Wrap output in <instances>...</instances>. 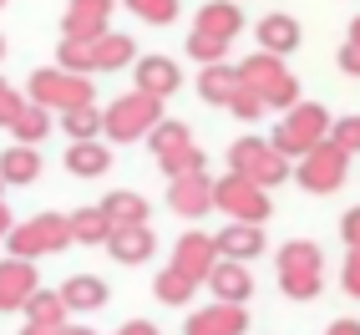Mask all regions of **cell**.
I'll list each match as a JSON object with an SVG mask.
<instances>
[{
	"label": "cell",
	"instance_id": "30bf717a",
	"mask_svg": "<svg viewBox=\"0 0 360 335\" xmlns=\"http://www.w3.org/2000/svg\"><path fill=\"white\" fill-rule=\"evenodd\" d=\"M233 168L244 178H259V183H274L279 178V158H269L259 142H238V148H233Z\"/></svg>",
	"mask_w": 360,
	"mask_h": 335
},
{
	"label": "cell",
	"instance_id": "d6a6232c",
	"mask_svg": "<svg viewBox=\"0 0 360 335\" xmlns=\"http://www.w3.org/2000/svg\"><path fill=\"white\" fill-rule=\"evenodd\" d=\"M340 142L345 148H360V122H340Z\"/></svg>",
	"mask_w": 360,
	"mask_h": 335
},
{
	"label": "cell",
	"instance_id": "d4e9b609",
	"mask_svg": "<svg viewBox=\"0 0 360 335\" xmlns=\"http://www.w3.org/2000/svg\"><path fill=\"white\" fill-rule=\"evenodd\" d=\"M304 183L309 188H330V183H340V153H320L315 163H309V173H304Z\"/></svg>",
	"mask_w": 360,
	"mask_h": 335
},
{
	"label": "cell",
	"instance_id": "3957f363",
	"mask_svg": "<svg viewBox=\"0 0 360 335\" xmlns=\"http://www.w3.org/2000/svg\"><path fill=\"white\" fill-rule=\"evenodd\" d=\"M71 244V224L61 219V213H41V219H31L26 229H15L11 234V254L15 259H36V254H51Z\"/></svg>",
	"mask_w": 360,
	"mask_h": 335
},
{
	"label": "cell",
	"instance_id": "44dd1931",
	"mask_svg": "<svg viewBox=\"0 0 360 335\" xmlns=\"http://www.w3.org/2000/svg\"><path fill=\"white\" fill-rule=\"evenodd\" d=\"M208 279H213V290H219L224 300H244V295H249V274L238 270V265H219V270H208Z\"/></svg>",
	"mask_w": 360,
	"mask_h": 335
},
{
	"label": "cell",
	"instance_id": "7c38bea8",
	"mask_svg": "<svg viewBox=\"0 0 360 335\" xmlns=\"http://www.w3.org/2000/svg\"><path fill=\"white\" fill-rule=\"evenodd\" d=\"M238 330H244L238 305H219V310H203V315L188 320V335H238Z\"/></svg>",
	"mask_w": 360,
	"mask_h": 335
},
{
	"label": "cell",
	"instance_id": "ab89813d",
	"mask_svg": "<svg viewBox=\"0 0 360 335\" xmlns=\"http://www.w3.org/2000/svg\"><path fill=\"white\" fill-rule=\"evenodd\" d=\"M0 56H6V41H0Z\"/></svg>",
	"mask_w": 360,
	"mask_h": 335
},
{
	"label": "cell",
	"instance_id": "2e32d148",
	"mask_svg": "<svg viewBox=\"0 0 360 335\" xmlns=\"http://www.w3.org/2000/svg\"><path fill=\"white\" fill-rule=\"evenodd\" d=\"M107 148L102 142H71V153H66V168L77 178H97V173H107Z\"/></svg>",
	"mask_w": 360,
	"mask_h": 335
},
{
	"label": "cell",
	"instance_id": "52a82bcc",
	"mask_svg": "<svg viewBox=\"0 0 360 335\" xmlns=\"http://www.w3.org/2000/svg\"><path fill=\"white\" fill-rule=\"evenodd\" d=\"M173 270L178 274H188V279H203L208 270H213V239H203V234H188L183 244H178V259H173Z\"/></svg>",
	"mask_w": 360,
	"mask_h": 335
},
{
	"label": "cell",
	"instance_id": "484cf974",
	"mask_svg": "<svg viewBox=\"0 0 360 335\" xmlns=\"http://www.w3.org/2000/svg\"><path fill=\"white\" fill-rule=\"evenodd\" d=\"M11 132H15V137L26 142V148H31V142H36V137L46 132V107H31V102H26V112H20L15 122H11Z\"/></svg>",
	"mask_w": 360,
	"mask_h": 335
},
{
	"label": "cell",
	"instance_id": "8fae6325",
	"mask_svg": "<svg viewBox=\"0 0 360 335\" xmlns=\"http://www.w3.org/2000/svg\"><path fill=\"white\" fill-rule=\"evenodd\" d=\"M61 305L66 310H97V305H107V284L97 274H77V279L61 284Z\"/></svg>",
	"mask_w": 360,
	"mask_h": 335
},
{
	"label": "cell",
	"instance_id": "f1b7e54d",
	"mask_svg": "<svg viewBox=\"0 0 360 335\" xmlns=\"http://www.w3.org/2000/svg\"><path fill=\"white\" fill-rule=\"evenodd\" d=\"M264 46H269V51L295 46V26H290V20H264Z\"/></svg>",
	"mask_w": 360,
	"mask_h": 335
},
{
	"label": "cell",
	"instance_id": "9c48e42d",
	"mask_svg": "<svg viewBox=\"0 0 360 335\" xmlns=\"http://www.w3.org/2000/svg\"><path fill=\"white\" fill-rule=\"evenodd\" d=\"M284 284H290L295 295L315 290V249H309V244H290V249H284Z\"/></svg>",
	"mask_w": 360,
	"mask_h": 335
},
{
	"label": "cell",
	"instance_id": "d6986e66",
	"mask_svg": "<svg viewBox=\"0 0 360 335\" xmlns=\"http://www.w3.org/2000/svg\"><path fill=\"white\" fill-rule=\"evenodd\" d=\"M31 315V325H61V315H66V305H61V295H51V290H36L26 305H20Z\"/></svg>",
	"mask_w": 360,
	"mask_h": 335
},
{
	"label": "cell",
	"instance_id": "5b68a950",
	"mask_svg": "<svg viewBox=\"0 0 360 335\" xmlns=\"http://www.w3.org/2000/svg\"><path fill=\"white\" fill-rule=\"evenodd\" d=\"M107 11H112V0H71L66 41H97V36H107Z\"/></svg>",
	"mask_w": 360,
	"mask_h": 335
},
{
	"label": "cell",
	"instance_id": "4fadbf2b",
	"mask_svg": "<svg viewBox=\"0 0 360 335\" xmlns=\"http://www.w3.org/2000/svg\"><path fill=\"white\" fill-rule=\"evenodd\" d=\"M208 203H213V183L203 173H188V178L173 183V208L178 213H203Z\"/></svg>",
	"mask_w": 360,
	"mask_h": 335
},
{
	"label": "cell",
	"instance_id": "603a6c76",
	"mask_svg": "<svg viewBox=\"0 0 360 335\" xmlns=\"http://www.w3.org/2000/svg\"><path fill=\"white\" fill-rule=\"evenodd\" d=\"M219 249L233 254V259H244V254L264 249V239H259V229H229V234H219Z\"/></svg>",
	"mask_w": 360,
	"mask_h": 335
},
{
	"label": "cell",
	"instance_id": "74e56055",
	"mask_svg": "<svg viewBox=\"0 0 360 335\" xmlns=\"http://www.w3.org/2000/svg\"><path fill=\"white\" fill-rule=\"evenodd\" d=\"M6 229H11V213H6V208H0V234H6Z\"/></svg>",
	"mask_w": 360,
	"mask_h": 335
},
{
	"label": "cell",
	"instance_id": "7a4b0ae2",
	"mask_svg": "<svg viewBox=\"0 0 360 335\" xmlns=\"http://www.w3.org/2000/svg\"><path fill=\"white\" fill-rule=\"evenodd\" d=\"M102 127H107L117 142H132V137H142V132H153V127H158V97L132 91V97H122V102L102 117Z\"/></svg>",
	"mask_w": 360,
	"mask_h": 335
},
{
	"label": "cell",
	"instance_id": "ba28073f",
	"mask_svg": "<svg viewBox=\"0 0 360 335\" xmlns=\"http://www.w3.org/2000/svg\"><path fill=\"white\" fill-rule=\"evenodd\" d=\"M107 244H112V259H122V265H142V259L153 254V234H148V224H132V229H112Z\"/></svg>",
	"mask_w": 360,
	"mask_h": 335
},
{
	"label": "cell",
	"instance_id": "ac0fdd59",
	"mask_svg": "<svg viewBox=\"0 0 360 335\" xmlns=\"http://www.w3.org/2000/svg\"><path fill=\"white\" fill-rule=\"evenodd\" d=\"M66 224H71V239H82V244H97V239L112 234V224H107L102 208H82V213H71Z\"/></svg>",
	"mask_w": 360,
	"mask_h": 335
},
{
	"label": "cell",
	"instance_id": "ffe728a7",
	"mask_svg": "<svg viewBox=\"0 0 360 335\" xmlns=\"http://www.w3.org/2000/svg\"><path fill=\"white\" fill-rule=\"evenodd\" d=\"M198 31H203V36H213V41H229V36L238 31L233 6H208V11L198 15Z\"/></svg>",
	"mask_w": 360,
	"mask_h": 335
},
{
	"label": "cell",
	"instance_id": "60d3db41",
	"mask_svg": "<svg viewBox=\"0 0 360 335\" xmlns=\"http://www.w3.org/2000/svg\"><path fill=\"white\" fill-rule=\"evenodd\" d=\"M0 91H6V82H0Z\"/></svg>",
	"mask_w": 360,
	"mask_h": 335
},
{
	"label": "cell",
	"instance_id": "e0dca14e",
	"mask_svg": "<svg viewBox=\"0 0 360 335\" xmlns=\"http://www.w3.org/2000/svg\"><path fill=\"white\" fill-rule=\"evenodd\" d=\"M102 213H107V224H112V229H132V224H148V203H142L137 194H112V198L102 203Z\"/></svg>",
	"mask_w": 360,
	"mask_h": 335
},
{
	"label": "cell",
	"instance_id": "d590c367",
	"mask_svg": "<svg viewBox=\"0 0 360 335\" xmlns=\"http://www.w3.org/2000/svg\"><path fill=\"white\" fill-rule=\"evenodd\" d=\"M345 66H350V71H360V46H350V56H345Z\"/></svg>",
	"mask_w": 360,
	"mask_h": 335
},
{
	"label": "cell",
	"instance_id": "e575fe53",
	"mask_svg": "<svg viewBox=\"0 0 360 335\" xmlns=\"http://www.w3.org/2000/svg\"><path fill=\"white\" fill-rule=\"evenodd\" d=\"M61 325H26V335H56Z\"/></svg>",
	"mask_w": 360,
	"mask_h": 335
},
{
	"label": "cell",
	"instance_id": "f35d334b",
	"mask_svg": "<svg viewBox=\"0 0 360 335\" xmlns=\"http://www.w3.org/2000/svg\"><path fill=\"white\" fill-rule=\"evenodd\" d=\"M56 335H86V330H56Z\"/></svg>",
	"mask_w": 360,
	"mask_h": 335
},
{
	"label": "cell",
	"instance_id": "7402d4cb",
	"mask_svg": "<svg viewBox=\"0 0 360 335\" xmlns=\"http://www.w3.org/2000/svg\"><path fill=\"white\" fill-rule=\"evenodd\" d=\"M244 87L233 77V71H224V66H213V71H203V97L208 102H233V91Z\"/></svg>",
	"mask_w": 360,
	"mask_h": 335
},
{
	"label": "cell",
	"instance_id": "277c9868",
	"mask_svg": "<svg viewBox=\"0 0 360 335\" xmlns=\"http://www.w3.org/2000/svg\"><path fill=\"white\" fill-rule=\"evenodd\" d=\"M213 198H219L229 213H238V219H249V224H259L264 213H269V203L259 198L254 178H244V173H233L229 183H219V188H213Z\"/></svg>",
	"mask_w": 360,
	"mask_h": 335
},
{
	"label": "cell",
	"instance_id": "4316f807",
	"mask_svg": "<svg viewBox=\"0 0 360 335\" xmlns=\"http://www.w3.org/2000/svg\"><path fill=\"white\" fill-rule=\"evenodd\" d=\"M188 290H193V279H188V274H178V270L158 274V300H167V305H183V300H188Z\"/></svg>",
	"mask_w": 360,
	"mask_h": 335
},
{
	"label": "cell",
	"instance_id": "8992f818",
	"mask_svg": "<svg viewBox=\"0 0 360 335\" xmlns=\"http://www.w3.org/2000/svg\"><path fill=\"white\" fill-rule=\"evenodd\" d=\"M31 295H36L31 259H6V265H0V310H20Z\"/></svg>",
	"mask_w": 360,
	"mask_h": 335
},
{
	"label": "cell",
	"instance_id": "5bb4252c",
	"mask_svg": "<svg viewBox=\"0 0 360 335\" xmlns=\"http://www.w3.org/2000/svg\"><path fill=\"white\" fill-rule=\"evenodd\" d=\"M178 87V66L162 61V56H148L137 66V91H148V97H162V91Z\"/></svg>",
	"mask_w": 360,
	"mask_h": 335
},
{
	"label": "cell",
	"instance_id": "f546056e",
	"mask_svg": "<svg viewBox=\"0 0 360 335\" xmlns=\"http://www.w3.org/2000/svg\"><path fill=\"white\" fill-rule=\"evenodd\" d=\"M127 6L137 15H148V20H173L178 15V0H127Z\"/></svg>",
	"mask_w": 360,
	"mask_h": 335
},
{
	"label": "cell",
	"instance_id": "6da1fadb",
	"mask_svg": "<svg viewBox=\"0 0 360 335\" xmlns=\"http://www.w3.org/2000/svg\"><path fill=\"white\" fill-rule=\"evenodd\" d=\"M91 102V87L71 71H36L31 77V107H56V112H71V107H86Z\"/></svg>",
	"mask_w": 360,
	"mask_h": 335
},
{
	"label": "cell",
	"instance_id": "836d02e7",
	"mask_svg": "<svg viewBox=\"0 0 360 335\" xmlns=\"http://www.w3.org/2000/svg\"><path fill=\"white\" fill-rule=\"evenodd\" d=\"M117 335H158L148 320H132V325H122V330H117Z\"/></svg>",
	"mask_w": 360,
	"mask_h": 335
},
{
	"label": "cell",
	"instance_id": "1f68e13d",
	"mask_svg": "<svg viewBox=\"0 0 360 335\" xmlns=\"http://www.w3.org/2000/svg\"><path fill=\"white\" fill-rule=\"evenodd\" d=\"M20 112H26V102H20V97H15V91L6 87V91H0V127H11V122H15V117H20Z\"/></svg>",
	"mask_w": 360,
	"mask_h": 335
},
{
	"label": "cell",
	"instance_id": "83f0119b",
	"mask_svg": "<svg viewBox=\"0 0 360 335\" xmlns=\"http://www.w3.org/2000/svg\"><path fill=\"white\" fill-rule=\"evenodd\" d=\"M153 148H158V158L173 153V148H188V127H178V122H158V127H153Z\"/></svg>",
	"mask_w": 360,
	"mask_h": 335
},
{
	"label": "cell",
	"instance_id": "8d00e7d4",
	"mask_svg": "<svg viewBox=\"0 0 360 335\" xmlns=\"http://www.w3.org/2000/svg\"><path fill=\"white\" fill-rule=\"evenodd\" d=\"M330 335H360V330L355 325H340V330H330Z\"/></svg>",
	"mask_w": 360,
	"mask_h": 335
},
{
	"label": "cell",
	"instance_id": "9a60e30c",
	"mask_svg": "<svg viewBox=\"0 0 360 335\" xmlns=\"http://www.w3.org/2000/svg\"><path fill=\"white\" fill-rule=\"evenodd\" d=\"M41 173V158H36V148H6V158H0V183H31Z\"/></svg>",
	"mask_w": 360,
	"mask_h": 335
},
{
	"label": "cell",
	"instance_id": "cb8c5ba5",
	"mask_svg": "<svg viewBox=\"0 0 360 335\" xmlns=\"http://www.w3.org/2000/svg\"><path fill=\"white\" fill-rule=\"evenodd\" d=\"M61 122H66V132L77 137V142H91V132L102 127V117L91 112V102H86V107H71V112H61Z\"/></svg>",
	"mask_w": 360,
	"mask_h": 335
},
{
	"label": "cell",
	"instance_id": "4dcf8cb0",
	"mask_svg": "<svg viewBox=\"0 0 360 335\" xmlns=\"http://www.w3.org/2000/svg\"><path fill=\"white\" fill-rule=\"evenodd\" d=\"M188 51H193L198 61H219V56H224V41H213V36L193 31V41H188Z\"/></svg>",
	"mask_w": 360,
	"mask_h": 335
}]
</instances>
